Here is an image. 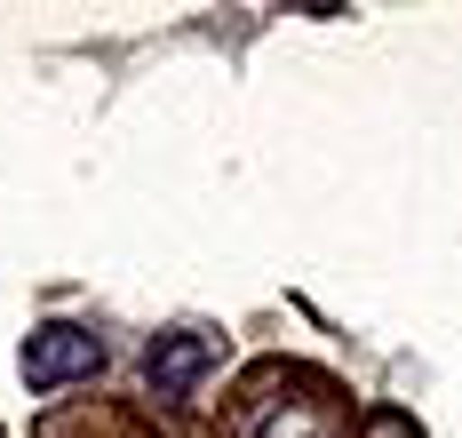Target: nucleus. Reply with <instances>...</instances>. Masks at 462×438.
<instances>
[{
    "mask_svg": "<svg viewBox=\"0 0 462 438\" xmlns=\"http://www.w3.org/2000/svg\"><path fill=\"white\" fill-rule=\"evenodd\" d=\"M96 367H104V342L88 327H32V342H24V383L32 390H64Z\"/></svg>",
    "mask_w": 462,
    "mask_h": 438,
    "instance_id": "1",
    "label": "nucleus"
},
{
    "mask_svg": "<svg viewBox=\"0 0 462 438\" xmlns=\"http://www.w3.org/2000/svg\"><path fill=\"white\" fill-rule=\"evenodd\" d=\"M208 367H216V342L208 335H160L143 351V383L160 390V398H191Z\"/></svg>",
    "mask_w": 462,
    "mask_h": 438,
    "instance_id": "2",
    "label": "nucleus"
},
{
    "mask_svg": "<svg viewBox=\"0 0 462 438\" xmlns=\"http://www.w3.org/2000/svg\"><path fill=\"white\" fill-rule=\"evenodd\" d=\"M239 438H327V398H295V406L255 398L247 423H239Z\"/></svg>",
    "mask_w": 462,
    "mask_h": 438,
    "instance_id": "3",
    "label": "nucleus"
},
{
    "mask_svg": "<svg viewBox=\"0 0 462 438\" xmlns=\"http://www.w3.org/2000/svg\"><path fill=\"white\" fill-rule=\"evenodd\" d=\"M367 438H415V423L407 415H367Z\"/></svg>",
    "mask_w": 462,
    "mask_h": 438,
    "instance_id": "4",
    "label": "nucleus"
}]
</instances>
